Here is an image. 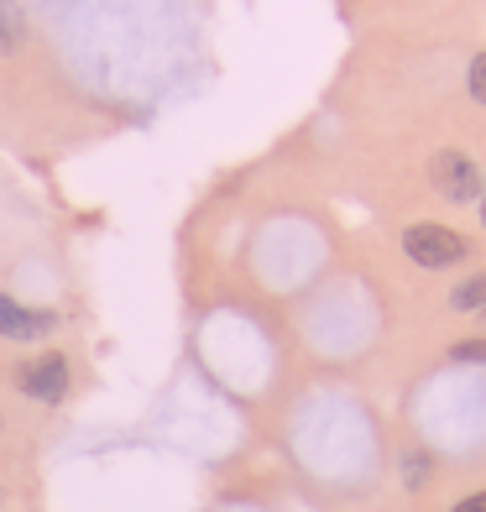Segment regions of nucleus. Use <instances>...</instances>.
<instances>
[{"instance_id":"obj_3","label":"nucleus","mask_w":486,"mask_h":512,"mask_svg":"<svg viewBox=\"0 0 486 512\" xmlns=\"http://www.w3.org/2000/svg\"><path fill=\"white\" fill-rule=\"evenodd\" d=\"M21 392H27V398H37V403H58L63 392H68V361L63 356H37L32 366H21Z\"/></svg>"},{"instance_id":"obj_4","label":"nucleus","mask_w":486,"mask_h":512,"mask_svg":"<svg viewBox=\"0 0 486 512\" xmlns=\"http://www.w3.org/2000/svg\"><path fill=\"white\" fill-rule=\"evenodd\" d=\"M53 324H58V314L27 309V304H16V298L0 293V335H6V340H42Z\"/></svg>"},{"instance_id":"obj_9","label":"nucleus","mask_w":486,"mask_h":512,"mask_svg":"<svg viewBox=\"0 0 486 512\" xmlns=\"http://www.w3.org/2000/svg\"><path fill=\"white\" fill-rule=\"evenodd\" d=\"M476 209H481V220H486V178H481V199H476Z\"/></svg>"},{"instance_id":"obj_7","label":"nucleus","mask_w":486,"mask_h":512,"mask_svg":"<svg viewBox=\"0 0 486 512\" xmlns=\"http://www.w3.org/2000/svg\"><path fill=\"white\" fill-rule=\"evenodd\" d=\"M455 361H486V340H466V345H455Z\"/></svg>"},{"instance_id":"obj_2","label":"nucleus","mask_w":486,"mask_h":512,"mask_svg":"<svg viewBox=\"0 0 486 512\" xmlns=\"http://www.w3.org/2000/svg\"><path fill=\"white\" fill-rule=\"evenodd\" d=\"M429 178H434V194H445L450 204H476L481 199V173H476V162H466L460 152H439L429 162Z\"/></svg>"},{"instance_id":"obj_1","label":"nucleus","mask_w":486,"mask_h":512,"mask_svg":"<svg viewBox=\"0 0 486 512\" xmlns=\"http://www.w3.org/2000/svg\"><path fill=\"white\" fill-rule=\"evenodd\" d=\"M403 246L419 267H455L460 256H466V241L455 236L450 225H434V220H419L403 230Z\"/></svg>"},{"instance_id":"obj_5","label":"nucleus","mask_w":486,"mask_h":512,"mask_svg":"<svg viewBox=\"0 0 486 512\" xmlns=\"http://www.w3.org/2000/svg\"><path fill=\"white\" fill-rule=\"evenodd\" d=\"M450 304H455L460 314H486V272H481V277H471V283H460Z\"/></svg>"},{"instance_id":"obj_6","label":"nucleus","mask_w":486,"mask_h":512,"mask_svg":"<svg viewBox=\"0 0 486 512\" xmlns=\"http://www.w3.org/2000/svg\"><path fill=\"white\" fill-rule=\"evenodd\" d=\"M466 84H471V100H481V105H486V53H481V58H471Z\"/></svg>"},{"instance_id":"obj_8","label":"nucleus","mask_w":486,"mask_h":512,"mask_svg":"<svg viewBox=\"0 0 486 512\" xmlns=\"http://www.w3.org/2000/svg\"><path fill=\"white\" fill-rule=\"evenodd\" d=\"M450 512H486V492H476V497H466V502H455Z\"/></svg>"}]
</instances>
